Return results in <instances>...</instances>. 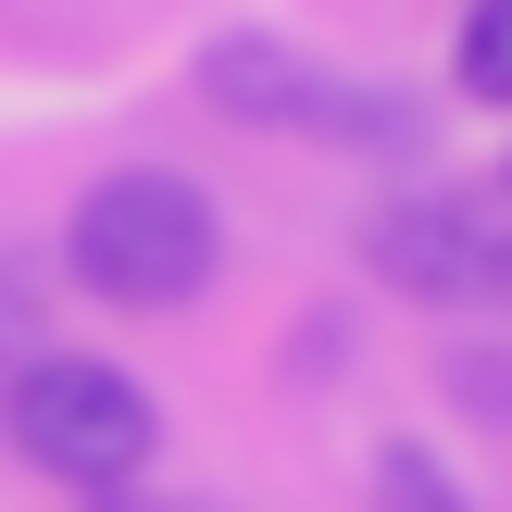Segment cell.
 <instances>
[{
	"mask_svg": "<svg viewBox=\"0 0 512 512\" xmlns=\"http://www.w3.org/2000/svg\"><path fill=\"white\" fill-rule=\"evenodd\" d=\"M0 425H13V450L38 475H63L75 500H125L150 463H163V400H150L125 363H100V350H25Z\"/></svg>",
	"mask_w": 512,
	"mask_h": 512,
	"instance_id": "7a4b0ae2",
	"label": "cell"
},
{
	"mask_svg": "<svg viewBox=\"0 0 512 512\" xmlns=\"http://www.w3.org/2000/svg\"><path fill=\"white\" fill-rule=\"evenodd\" d=\"M125 512H225V500H125Z\"/></svg>",
	"mask_w": 512,
	"mask_h": 512,
	"instance_id": "ba28073f",
	"label": "cell"
},
{
	"mask_svg": "<svg viewBox=\"0 0 512 512\" xmlns=\"http://www.w3.org/2000/svg\"><path fill=\"white\" fill-rule=\"evenodd\" d=\"M375 288L425 300V313H512V200L475 188H413L388 213H363Z\"/></svg>",
	"mask_w": 512,
	"mask_h": 512,
	"instance_id": "277c9868",
	"label": "cell"
},
{
	"mask_svg": "<svg viewBox=\"0 0 512 512\" xmlns=\"http://www.w3.org/2000/svg\"><path fill=\"white\" fill-rule=\"evenodd\" d=\"M375 500L388 512H463L450 475H438V450H375Z\"/></svg>",
	"mask_w": 512,
	"mask_h": 512,
	"instance_id": "8992f818",
	"label": "cell"
},
{
	"mask_svg": "<svg viewBox=\"0 0 512 512\" xmlns=\"http://www.w3.org/2000/svg\"><path fill=\"white\" fill-rule=\"evenodd\" d=\"M200 100H213L225 125H275V138L400 150V163H425V100L363 88V75L313 63V50H288V38H213V50H200Z\"/></svg>",
	"mask_w": 512,
	"mask_h": 512,
	"instance_id": "3957f363",
	"label": "cell"
},
{
	"mask_svg": "<svg viewBox=\"0 0 512 512\" xmlns=\"http://www.w3.org/2000/svg\"><path fill=\"white\" fill-rule=\"evenodd\" d=\"M500 188H512V175H500Z\"/></svg>",
	"mask_w": 512,
	"mask_h": 512,
	"instance_id": "9c48e42d",
	"label": "cell"
},
{
	"mask_svg": "<svg viewBox=\"0 0 512 512\" xmlns=\"http://www.w3.org/2000/svg\"><path fill=\"white\" fill-rule=\"evenodd\" d=\"M450 400L463 413H512V350H450Z\"/></svg>",
	"mask_w": 512,
	"mask_h": 512,
	"instance_id": "52a82bcc",
	"label": "cell"
},
{
	"mask_svg": "<svg viewBox=\"0 0 512 512\" xmlns=\"http://www.w3.org/2000/svg\"><path fill=\"white\" fill-rule=\"evenodd\" d=\"M450 88L512 113V0H463V25H450Z\"/></svg>",
	"mask_w": 512,
	"mask_h": 512,
	"instance_id": "5b68a950",
	"label": "cell"
},
{
	"mask_svg": "<svg viewBox=\"0 0 512 512\" xmlns=\"http://www.w3.org/2000/svg\"><path fill=\"white\" fill-rule=\"evenodd\" d=\"M63 275L88 300H113V313H188L225 275V213L175 163H113L63 213Z\"/></svg>",
	"mask_w": 512,
	"mask_h": 512,
	"instance_id": "6da1fadb",
	"label": "cell"
}]
</instances>
